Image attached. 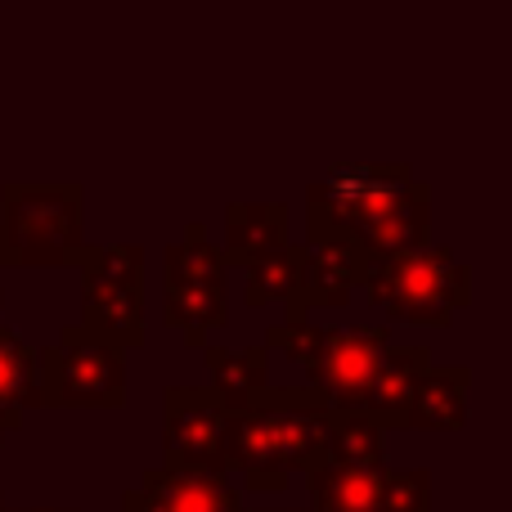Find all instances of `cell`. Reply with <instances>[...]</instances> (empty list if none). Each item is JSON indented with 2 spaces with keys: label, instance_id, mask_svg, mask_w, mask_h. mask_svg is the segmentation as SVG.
<instances>
[{
  "label": "cell",
  "instance_id": "3",
  "mask_svg": "<svg viewBox=\"0 0 512 512\" xmlns=\"http://www.w3.org/2000/svg\"><path fill=\"white\" fill-rule=\"evenodd\" d=\"M360 292L387 315V324L450 328L454 315L472 306V270L445 243H423L369 261L360 274Z\"/></svg>",
  "mask_w": 512,
  "mask_h": 512
},
{
  "label": "cell",
  "instance_id": "1",
  "mask_svg": "<svg viewBox=\"0 0 512 512\" xmlns=\"http://www.w3.org/2000/svg\"><path fill=\"white\" fill-rule=\"evenodd\" d=\"M333 405L324 391L265 387L243 409L225 414L221 472L239 481L243 495H283L292 477L324 459Z\"/></svg>",
  "mask_w": 512,
  "mask_h": 512
},
{
  "label": "cell",
  "instance_id": "27",
  "mask_svg": "<svg viewBox=\"0 0 512 512\" xmlns=\"http://www.w3.org/2000/svg\"><path fill=\"white\" fill-rule=\"evenodd\" d=\"M243 512H248V508H243ZM261 512H265V508H261ZM270 512H283V508H270Z\"/></svg>",
  "mask_w": 512,
  "mask_h": 512
},
{
  "label": "cell",
  "instance_id": "9",
  "mask_svg": "<svg viewBox=\"0 0 512 512\" xmlns=\"http://www.w3.org/2000/svg\"><path fill=\"white\" fill-rule=\"evenodd\" d=\"M122 512H243V490L230 472L149 468L140 486L122 490Z\"/></svg>",
  "mask_w": 512,
  "mask_h": 512
},
{
  "label": "cell",
  "instance_id": "12",
  "mask_svg": "<svg viewBox=\"0 0 512 512\" xmlns=\"http://www.w3.org/2000/svg\"><path fill=\"white\" fill-rule=\"evenodd\" d=\"M310 490V512H382V468H364V463H337L319 459L315 468L301 472Z\"/></svg>",
  "mask_w": 512,
  "mask_h": 512
},
{
  "label": "cell",
  "instance_id": "13",
  "mask_svg": "<svg viewBox=\"0 0 512 512\" xmlns=\"http://www.w3.org/2000/svg\"><path fill=\"white\" fill-rule=\"evenodd\" d=\"M364 256L351 243H306V283H301V310H342L360 292Z\"/></svg>",
  "mask_w": 512,
  "mask_h": 512
},
{
  "label": "cell",
  "instance_id": "24",
  "mask_svg": "<svg viewBox=\"0 0 512 512\" xmlns=\"http://www.w3.org/2000/svg\"><path fill=\"white\" fill-rule=\"evenodd\" d=\"M23 427V414H14V409H0V445L9 441V432H18Z\"/></svg>",
  "mask_w": 512,
  "mask_h": 512
},
{
  "label": "cell",
  "instance_id": "18",
  "mask_svg": "<svg viewBox=\"0 0 512 512\" xmlns=\"http://www.w3.org/2000/svg\"><path fill=\"white\" fill-rule=\"evenodd\" d=\"M212 391L221 396L225 409H243L256 391L270 387V351L261 342L248 346H203Z\"/></svg>",
  "mask_w": 512,
  "mask_h": 512
},
{
  "label": "cell",
  "instance_id": "17",
  "mask_svg": "<svg viewBox=\"0 0 512 512\" xmlns=\"http://www.w3.org/2000/svg\"><path fill=\"white\" fill-rule=\"evenodd\" d=\"M288 239V203H230L225 207V261L248 265L256 256L279 252Z\"/></svg>",
  "mask_w": 512,
  "mask_h": 512
},
{
  "label": "cell",
  "instance_id": "4",
  "mask_svg": "<svg viewBox=\"0 0 512 512\" xmlns=\"http://www.w3.org/2000/svg\"><path fill=\"white\" fill-rule=\"evenodd\" d=\"M41 360L45 409H122L126 405V351L86 324H63Z\"/></svg>",
  "mask_w": 512,
  "mask_h": 512
},
{
  "label": "cell",
  "instance_id": "6",
  "mask_svg": "<svg viewBox=\"0 0 512 512\" xmlns=\"http://www.w3.org/2000/svg\"><path fill=\"white\" fill-rule=\"evenodd\" d=\"M81 270V319L77 324L113 337L122 351L144 346V248L140 243H86Z\"/></svg>",
  "mask_w": 512,
  "mask_h": 512
},
{
  "label": "cell",
  "instance_id": "2",
  "mask_svg": "<svg viewBox=\"0 0 512 512\" xmlns=\"http://www.w3.org/2000/svg\"><path fill=\"white\" fill-rule=\"evenodd\" d=\"M86 248V189L68 180L0 185V265L68 270Z\"/></svg>",
  "mask_w": 512,
  "mask_h": 512
},
{
  "label": "cell",
  "instance_id": "10",
  "mask_svg": "<svg viewBox=\"0 0 512 512\" xmlns=\"http://www.w3.org/2000/svg\"><path fill=\"white\" fill-rule=\"evenodd\" d=\"M472 373L463 364H427L405 405V432H463L468 427Z\"/></svg>",
  "mask_w": 512,
  "mask_h": 512
},
{
  "label": "cell",
  "instance_id": "8",
  "mask_svg": "<svg viewBox=\"0 0 512 512\" xmlns=\"http://www.w3.org/2000/svg\"><path fill=\"white\" fill-rule=\"evenodd\" d=\"M225 414L212 387L162 391V468H212L221 472Z\"/></svg>",
  "mask_w": 512,
  "mask_h": 512
},
{
  "label": "cell",
  "instance_id": "7",
  "mask_svg": "<svg viewBox=\"0 0 512 512\" xmlns=\"http://www.w3.org/2000/svg\"><path fill=\"white\" fill-rule=\"evenodd\" d=\"M391 346V324L387 319H364L355 328H328V342L319 351V360L306 369V382L315 391H324V400L333 409H355L364 414L373 373L382 364V351Z\"/></svg>",
  "mask_w": 512,
  "mask_h": 512
},
{
  "label": "cell",
  "instance_id": "5",
  "mask_svg": "<svg viewBox=\"0 0 512 512\" xmlns=\"http://www.w3.org/2000/svg\"><path fill=\"white\" fill-rule=\"evenodd\" d=\"M409 162H346L306 189V243H346L414 185Z\"/></svg>",
  "mask_w": 512,
  "mask_h": 512
},
{
  "label": "cell",
  "instance_id": "14",
  "mask_svg": "<svg viewBox=\"0 0 512 512\" xmlns=\"http://www.w3.org/2000/svg\"><path fill=\"white\" fill-rule=\"evenodd\" d=\"M427 364H432V351H427L423 342H414V346L391 342L387 351H382L369 400H364V414H369L382 432H405V405H409V396H414V382Z\"/></svg>",
  "mask_w": 512,
  "mask_h": 512
},
{
  "label": "cell",
  "instance_id": "23",
  "mask_svg": "<svg viewBox=\"0 0 512 512\" xmlns=\"http://www.w3.org/2000/svg\"><path fill=\"white\" fill-rule=\"evenodd\" d=\"M382 512H432V472L387 468V477H382Z\"/></svg>",
  "mask_w": 512,
  "mask_h": 512
},
{
  "label": "cell",
  "instance_id": "21",
  "mask_svg": "<svg viewBox=\"0 0 512 512\" xmlns=\"http://www.w3.org/2000/svg\"><path fill=\"white\" fill-rule=\"evenodd\" d=\"M382 436H387V432H382L369 414H355V409H333V418H328L324 459L382 468V463H387V445H382Z\"/></svg>",
  "mask_w": 512,
  "mask_h": 512
},
{
  "label": "cell",
  "instance_id": "15",
  "mask_svg": "<svg viewBox=\"0 0 512 512\" xmlns=\"http://www.w3.org/2000/svg\"><path fill=\"white\" fill-rule=\"evenodd\" d=\"M301 283H306V243H283L279 252L256 256L243 265V301L252 310L288 306L283 319H310L301 310Z\"/></svg>",
  "mask_w": 512,
  "mask_h": 512
},
{
  "label": "cell",
  "instance_id": "22",
  "mask_svg": "<svg viewBox=\"0 0 512 512\" xmlns=\"http://www.w3.org/2000/svg\"><path fill=\"white\" fill-rule=\"evenodd\" d=\"M324 342H328V328L310 324V319H279V324H270V328L261 333V346H265V351L288 355V360L301 364V369H310V364L319 360Z\"/></svg>",
  "mask_w": 512,
  "mask_h": 512
},
{
  "label": "cell",
  "instance_id": "19",
  "mask_svg": "<svg viewBox=\"0 0 512 512\" xmlns=\"http://www.w3.org/2000/svg\"><path fill=\"white\" fill-rule=\"evenodd\" d=\"M176 283H230V261L221 243H212L203 221H189L185 234L162 252V288H176Z\"/></svg>",
  "mask_w": 512,
  "mask_h": 512
},
{
  "label": "cell",
  "instance_id": "20",
  "mask_svg": "<svg viewBox=\"0 0 512 512\" xmlns=\"http://www.w3.org/2000/svg\"><path fill=\"white\" fill-rule=\"evenodd\" d=\"M0 409H41V360L14 328L0 319Z\"/></svg>",
  "mask_w": 512,
  "mask_h": 512
},
{
  "label": "cell",
  "instance_id": "11",
  "mask_svg": "<svg viewBox=\"0 0 512 512\" xmlns=\"http://www.w3.org/2000/svg\"><path fill=\"white\" fill-rule=\"evenodd\" d=\"M346 243H351L364 261H378V256H396V252L432 243V189H427L423 180H414L391 212H382L378 221L355 230Z\"/></svg>",
  "mask_w": 512,
  "mask_h": 512
},
{
  "label": "cell",
  "instance_id": "16",
  "mask_svg": "<svg viewBox=\"0 0 512 512\" xmlns=\"http://www.w3.org/2000/svg\"><path fill=\"white\" fill-rule=\"evenodd\" d=\"M162 324L176 328L185 346L203 351L207 337L230 324V283H176V288H162Z\"/></svg>",
  "mask_w": 512,
  "mask_h": 512
},
{
  "label": "cell",
  "instance_id": "25",
  "mask_svg": "<svg viewBox=\"0 0 512 512\" xmlns=\"http://www.w3.org/2000/svg\"><path fill=\"white\" fill-rule=\"evenodd\" d=\"M23 512H72V508H23Z\"/></svg>",
  "mask_w": 512,
  "mask_h": 512
},
{
  "label": "cell",
  "instance_id": "26",
  "mask_svg": "<svg viewBox=\"0 0 512 512\" xmlns=\"http://www.w3.org/2000/svg\"><path fill=\"white\" fill-rule=\"evenodd\" d=\"M0 512H9V508H5V495H0Z\"/></svg>",
  "mask_w": 512,
  "mask_h": 512
}]
</instances>
